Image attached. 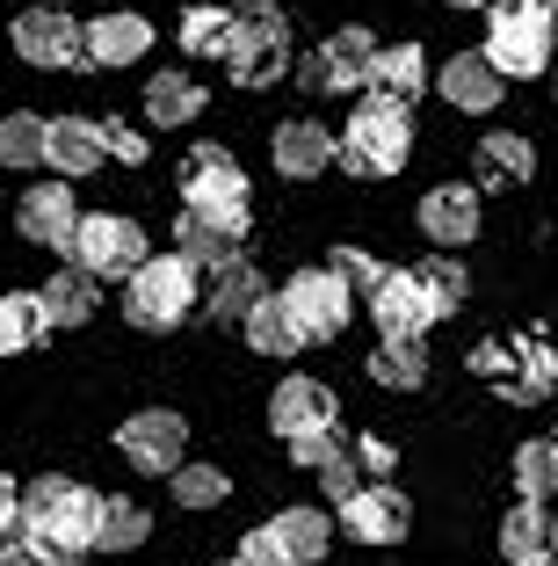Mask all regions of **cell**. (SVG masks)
<instances>
[{
    "label": "cell",
    "instance_id": "1",
    "mask_svg": "<svg viewBox=\"0 0 558 566\" xmlns=\"http://www.w3.org/2000/svg\"><path fill=\"white\" fill-rule=\"evenodd\" d=\"M95 486L66 480V472H44V480L22 486V545L44 552V559L73 566L95 552Z\"/></svg>",
    "mask_w": 558,
    "mask_h": 566
},
{
    "label": "cell",
    "instance_id": "2",
    "mask_svg": "<svg viewBox=\"0 0 558 566\" xmlns=\"http://www.w3.org/2000/svg\"><path fill=\"white\" fill-rule=\"evenodd\" d=\"M197 305H203V276H197L189 254H146L124 276V319L146 327V334H175Z\"/></svg>",
    "mask_w": 558,
    "mask_h": 566
},
{
    "label": "cell",
    "instance_id": "3",
    "mask_svg": "<svg viewBox=\"0 0 558 566\" xmlns=\"http://www.w3.org/2000/svg\"><path fill=\"white\" fill-rule=\"evenodd\" d=\"M407 160H413V109H399V102H362L341 124V138H334V167L362 175V182L399 175Z\"/></svg>",
    "mask_w": 558,
    "mask_h": 566
},
{
    "label": "cell",
    "instance_id": "4",
    "mask_svg": "<svg viewBox=\"0 0 558 566\" xmlns=\"http://www.w3.org/2000/svg\"><path fill=\"white\" fill-rule=\"evenodd\" d=\"M181 211H203L225 226V240L240 248L246 226H254V203H246V167L225 146H189L181 160Z\"/></svg>",
    "mask_w": 558,
    "mask_h": 566
},
{
    "label": "cell",
    "instance_id": "5",
    "mask_svg": "<svg viewBox=\"0 0 558 566\" xmlns=\"http://www.w3.org/2000/svg\"><path fill=\"white\" fill-rule=\"evenodd\" d=\"M486 66L501 73V81H537V73H551L558 66V36H551V22H537V15H523V8H493L486 15Z\"/></svg>",
    "mask_w": 558,
    "mask_h": 566
},
{
    "label": "cell",
    "instance_id": "6",
    "mask_svg": "<svg viewBox=\"0 0 558 566\" xmlns=\"http://www.w3.org/2000/svg\"><path fill=\"white\" fill-rule=\"evenodd\" d=\"M146 254H152L146 248V226L124 218V211H87L81 233H73V269L95 276V283H124Z\"/></svg>",
    "mask_w": 558,
    "mask_h": 566
},
{
    "label": "cell",
    "instance_id": "7",
    "mask_svg": "<svg viewBox=\"0 0 558 566\" xmlns=\"http://www.w3.org/2000/svg\"><path fill=\"white\" fill-rule=\"evenodd\" d=\"M8 36H15L22 66H44V73H81L87 66V22H73L66 8H22L8 22Z\"/></svg>",
    "mask_w": 558,
    "mask_h": 566
},
{
    "label": "cell",
    "instance_id": "8",
    "mask_svg": "<svg viewBox=\"0 0 558 566\" xmlns=\"http://www.w3.org/2000/svg\"><path fill=\"white\" fill-rule=\"evenodd\" d=\"M276 298H283V313L297 319L305 349H313V342H334V334H341L348 319H356V298H348V283L334 276L327 262H319V269H297V276L276 291Z\"/></svg>",
    "mask_w": 558,
    "mask_h": 566
},
{
    "label": "cell",
    "instance_id": "9",
    "mask_svg": "<svg viewBox=\"0 0 558 566\" xmlns=\"http://www.w3.org/2000/svg\"><path fill=\"white\" fill-rule=\"evenodd\" d=\"M116 450H124V465L146 472V480H175L181 450H189V421H181L175 407H138V415L116 429Z\"/></svg>",
    "mask_w": 558,
    "mask_h": 566
},
{
    "label": "cell",
    "instance_id": "10",
    "mask_svg": "<svg viewBox=\"0 0 558 566\" xmlns=\"http://www.w3.org/2000/svg\"><path fill=\"white\" fill-rule=\"evenodd\" d=\"M225 66H232V81H240V87H276L283 73H291V30H283L276 8H269V15H240V22H232Z\"/></svg>",
    "mask_w": 558,
    "mask_h": 566
},
{
    "label": "cell",
    "instance_id": "11",
    "mask_svg": "<svg viewBox=\"0 0 558 566\" xmlns=\"http://www.w3.org/2000/svg\"><path fill=\"white\" fill-rule=\"evenodd\" d=\"M81 197H73V182H36V189H22V203H15V226H22V240L30 248H51V254H73V233H81Z\"/></svg>",
    "mask_w": 558,
    "mask_h": 566
},
{
    "label": "cell",
    "instance_id": "12",
    "mask_svg": "<svg viewBox=\"0 0 558 566\" xmlns=\"http://www.w3.org/2000/svg\"><path fill=\"white\" fill-rule=\"evenodd\" d=\"M378 36L362 30V22H348V30H334L327 44L313 51V66H305V87L313 95H348V87H370V66H378Z\"/></svg>",
    "mask_w": 558,
    "mask_h": 566
},
{
    "label": "cell",
    "instance_id": "13",
    "mask_svg": "<svg viewBox=\"0 0 558 566\" xmlns=\"http://www.w3.org/2000/svg\"><path fill=\"white\" fill-rule=\"evenodd\" d=\"M362 313L378 319V342H421V334L435 327V305H428V291L413 283V269H385V283L362 298Z\"/></svg>",
    "mask_w": 558,
    "mask_h": 566
},
{
    "label": "cell",
    "instance_id": "14",
    "mask_svg": "<svg viewBox=\"0 0 558 566\" xmlns=\"http://www.w3.org/2000/svg\"><path fill=\"white\" fill-rule=\"evenodd\" d=\"M421 233H428V248H443V254H457V248H472L478 240V226H486V211H478V182H435L421 197Z\"/></svg>",
    "mask_w": 558,
    "mask_h": 566
},
{
    "label": "cell",
    "instance_id": "15",
    "mask_svg": "<svg viewBox=\"0 0 558 566\" xmlns=\"http://www.w3.org/2000/svg\"><path fill=\"white\" fill-rule=\"evenodd\" d=\"M341 421V400H334V385H319V378H283L276 392H269V429L283 436V443H297V436H319V429H334Z\"/></svg>",
    "mask_w": 558,
    "mask_h": 566
},
{
    "label": "cell",
    "instance_id": "16",
    "mask_svg": "<svg viewBox=\"0 0 558 566\" xmlns=\"http://www.w3.org/2000/svg\"><path fill=\"white\" fill-rule=\"evenodd\" d=\"M341 531L356 537V545H399V537L413 531V509L392 480H370L356 501H341Z\"/></svg>",
    "mask_w": 558,
    "mask_h": 566
},
{
    "label": "cell",
    "instance_id": "17",
    "mask_svg": "<svg viewBox=\"0 0 558 566\" xmlns=\"http://www.w3.org/2000/svg\"><path fill=\"white\" fill-rule=\"evenodd\" d=\"M435 87H443V102L464 109V117H493L508 102V81L486 66V51H450L443 66H435Z\"/></svg>",
    "mask_w": 558,
    "mask_h": 566
},
{
    "label": "cell",
    "instance_id": "18",
    "mask_svg": "<svg viewBox=\"0 0 558 566\" xmlns=\"http://www.w3.org/2000/svg\"><path fill=\"white\" fill-rule=\"evenodd\" d=\"M269 167H276L283 182H319V175L334 167V132L313 124V117L276 124V132H269Z\"/></svg>",
    "mask_w": 558,
    "mask_h": 566
},
{
    "label": "cell",
    "instance_id": "19",
    "mask_svg": "<svg viewBox=\"0 0 558 566\" xmlns=\"http://www.w3.org/2000/svg\"><path fill=\"white\" fill-rule=\"evenodd\" d=\"M102 160H109V146H102V124L95 117H51L44 167L59 175V182H81V175H95Z\"/></svg>",
    "mask_w": 558,
    "mask_h": 566
},
{
    "label": "cell",
    "instance_id": "20",
    "mask_svg": "<svg viewBox=\"0 0 558 566\" xmlns=\"http://www.w3.org/2000/svg\"><path fill=\"white\" fill-rule=\"evenodd\" d=\"M152 51V22L131 15V8H116V15H95L87 22V66H138Z\"/></svg>",
    "mask_w": 558,
    "mask_h": 566
},
{
    "label": "cell",
    "instance_id": "21",
    "mask_svg": "<svg viewBox=\"0 0 558 566\" xmlns=\"http://www.w3.org/2000/svg\"><path fill=\"white\" fill-rule=\"evenodd\" d=\"M472 160H478V189H523L537 175V146L523 132H486L472 138Z\"/></svg>",
    "mask_w": 558,
    "mask_h": 566
},
{
    "label": "cell",
    "instance_id": "22",
    "mask_svg": "<svg viewBox=\"0 0 558 566\" xmlns=\"http://www.w3.org/2000/svg\"><path fill=\"white\" fill-rule=\"evenodd\" d=\"M262 298H269V283H262V269L246 262V254L218 262V269H211V283H203V313H211V319H246Z\"/></svg>",
    "mask_w": 558,
    "mask_h": 566
},
{
    "label": "cell",
    "instance_id": "23",
    "mask_svg": "<svg viewBox=\"0 0 558 566\" xmlns=\"http://www.w3.org/2000/svg\"><path fill=\"white\" fill-rule=\"evenodd\" d=\"M551 545H558V516L544 501H515L508 516H501V552H508V566L551 559Z\"/></svg>",
    "mask_w": 558,
    "mask_h": 566
},
{
    "label": "cell",
    "instance_id": "24",
    "mask_svg": "<svg viewBox=\"0 0 558 566\" xmlns=\"http://www.w3.org/2000/svg\"><path fill=\"white\" fill-rule=\"evenodd\" d=\"M36 305H44L51 327H87V319L102 313V283H95V276H81V269L66 262V269H51V276H44Z\"/></svg>",
    "mask_w": 558,
    "mask_h": 566
},
{
    "label": "cell",
    "instance_id": "25",
    "mask_svg": "<svg viewBox=\"0 0 558 566\" xmlns=\"http://www.w3.org/2000/svg\"><path fill=\"white\" fill-rule=\"evenodd\" d=\"M421 87H428V51L421 44L378 51V66H370V102H399V109H413Z\"/></svg>",
    "mask_w": 558,
    "mask_h": 566
},
{
    "label": "cell",
    "instance_id": "26",
    "mask_svg": "<svg viewBox=\"0 0 558 566\" xmlns=\"http://www.w3.org/2000/svg\"><path fill=\"white\" fill-rule=\"evenodd\" d=\"M203 117V81L189 73H152L146 81V124L152 132H181V124Z\"/></svg>",
    "mask_w": 558,
    "mask_h": 566
},
{
    "label": "cell",
    "instance_id": "27",
    "mask_svg": "<svg viewBox=\"0 0 558 566\" xmlns=\"http://www.w3.org/2000/svg\"><path fill=\"white\" fill-rule=\"evenodd\" d=\"M146 537H152V516L138 501H124V494L95 501V552H138Z\"/></svg>",
    "mask_w": 558,
    "mask_h": 566
},
{
    "label": "cell",
    "instance_id": "28",
    "mask_svg": "<svg viewBox=\"0 0 558 566\" xmlns=\"http://www.w3.org/2000/svg\"><path fill=\"white\" fill-rule=\"evenodd\" d=\"M240 334H246V349H254V356H276V364L305 349V334H297V319L283 313V298H262L254 313L240 319Z\"/></svg>",
    "mask_w": 558,
    "mask_h": 566
},
{
    "label": "cell",
    "instance_id": "29",
    "mask_svg": "<svg viewBox=\"0 0 558 566\" xmlns=\"http://www.w3.org/2000/svg\"><path fill=\"white\" fill-rule=\"evenodd\" d=\"M44 334H51V319H44V305H36V291H0V356L36 349Z\"/></svg>",
    "mask_w": 558,
    "mask_h": 566
},
{
    "label": "cell",
    "instance_id": "30",
    "mask_svg": "<svg viewBox=\"0 0 558 566\" xmlns=\"http://www.w3.org/2000/svg\"><path fill=\"white\" fill-rule=\"evenodd\" d=\"M276 537L291 545V559H297V566H313V559H327V552H334V523H327V509H283V516H276Z\"/></svg>",
    "mask_w": 558,
    "mask_h": 566
},
{
    "label": "cell",
    "instance_id": "31",
    "mask_svg": "<svg viewBox=\"0 0 558 566\" xmlns=\"http://www.w3.org/2000/svg\"><path fill=\"white\" fill-rule=\"evenodd\" d=\"M370 378H378L385 392H421V385H428V349H421V342H378Z\"/></svg>",
    "mask_w": 558,
    "mask_h": 566
},
{
    "label": "cell",
    "instance_id": "32",
    "mask_svg": "<svg viewBox=\"0 0 558 566\" xmlns=\"http://www.w3.org/2000/svg\"><path fill=\"white\" fill-rule=\"evenodd\" d=\"M413 283L428 291V305H435V319H450L464 305V291H472V276H464L457 254H428V262H413Z\"/></svg>",
    "mask_w": 558,
    "mask_h": 566
},
{
    "label": "cell",
    "instance_id": "33",
    "mask_svg": "<svg viewBox=\"0 0 558 566\" xmlns=\"http://www.w3.org/2000/svg\"><path fill=\"white\" fill-rule=\"evenodd\" d=\"M175 254H189L197 269H218V262H232V240H225V226H218V218L181 211L175 218Z\"/></svg>",
    "mask_w": 558,
    "mask_h": 566
},
{
    "label": "cell",
    "instance_id": "34",
    "mask_svg": "<svg viewBox=\"0 0 558 566\" xmlns=\"http://www.w3.org/2000/svg\"><path fill=\"white\" fill-rule=\"evenodd\" d=\"M44 132H51V117L8 109L0 117V167H44Z\"/></svg>",
    "mask_w": 558,
    "mask_h": 566
},
{
    "label": "cell",
    "instance_id": "35",
    "mask_svg": "<svg viewBox=\"0 0 558 566\" xmlns=\"http://www.w3.org/2000/svg\"><path fill=\"white\" fill-rule=\"evenodd\" d=\"M232 22H240V15H225V8H211V0L189 8V15H181V51H189V59H225Z\"/></svg>",
    "mask_w": 558,
    "mask_h": 566
},
{
    "label": "cell",
    "instance_id": "36",
    "mask_svg": "<svg viewBox=\"0 0 558 566\" xmlns=\"http://www.w3.org/2000/svg\"><path fill=\"white\" fill-rule=\"evenodd\" d=\"M515 486H523V501H551L558 494V450L551 443H523L515 450Z\"/></svg>",
    "mask_w": 558,
    "mask_h": 566
},
{
    "label": "cell",
    "instance_id": "37",
    "mask_svg": "<svg viewBox=\"0 0 558 566\" xmlns=\"http://www.w3.org/2000/svg\"><path fill=\"white\" fill-rule=\"evenodd\" d=\"M327 269L348 283V298H370V291L385 283V262H378L370 248H334V254H327Z\"/></svg>",
    "mask_w": 558,
    "mask_h": 566
},
{
    "label": "cell",
    "instance_id": "38",
    "mask_svg": "<svg viewBox=\"0 0 558 566\" xmlns=\"http://www.w3.org/2000/svg\"><path fill=\"white\" fill-rule=\"evenodd\" d=\"M225 494H232V480L218 465H181L175 472V501H181V509H218Z\"/></svg>",
    "mask_w": 558,
    "mask_h": 566
},
{
    "label": "cell",
    "instance_id": "39",
    "mask_svg": "<svg viewBox=\"0 0 558 566\" xmlns=\"http://www.w3.org/2000/svg\"><path fill=\"white\" fill-rule=\"evenodd\" d=\"M232 566H297V559H291V545L276 537V523H262V531H246V537H240Z\"/></svg>",
    "mask_w": 558,
    "mask_h": 566
},
{
    "label": "cell",
    "instance_id": "40",
    "mask_svg": "<svg viewBox=\"0 0 558 566\" xmlns=\"http://www.w3.org/2000/svg\"><path fill=\"white\" fill-rule=\"evenodd\" d=\"M341 429H319V436H297V443H291V458H297V465H305V472H319V465H334V458H341Z\"/></svg>",
    "mask_w": 558,
    "mask_h": 566
},
{
    "label": "cell",
    "instance_id": "41",
    "mask_svg": "<svg viewBox=\"0 0 558 566\" xmlns=\"http://www.w3.org/2000/svg\"><path fill=\"white\" fill-rule=\"evenodd\" d=\"M102 146H109V160H124V167H146V132L138 124H102Z\"/></svg>",
    "mask_w": 558,
    "mask_h": 566
},
{
    "label": "cell",
    "instance_id": "42",
    "mask_svg": "<svg viewBox=\"0 0 558 566\" xmlns=\"http://www.w3.org/2000/svg\"><path fill=\"white\" fill-rule=\"evenodd\" d=\"M15 531H22V486L8 480V472H0V545H8Z\"/></svg>",
    "mask_w": 558,
    "mask_h": 566
},
{
    "label": "cell",
    "instance_id": "43",
    "mask_svg": "<svg viewBox=\"0 0 558 566\" xmlns=\"http://www.w3.org/2000/svg\"><path fill=\"white\" fill-rule=\"evenodd\" d=\"M356 465H362V480H385V472H392V443L362 436V443H356Z\"/></svg>",
    "mask_w": 558,
    "mask_h": 566
},
{
    "label": "cell",
    "instance_id": "44",
    "mask_svg": "<svg viewBox=\"0 0 558 566\" xmlns=\"http://www.w3.org/2000/svg\"><path fill=\"white\" fill-rule=\"evenodd\" d=\"M0 566H59V559H44V552H30V545L15 537V545H0Z\"/></svg>",
    "mask_w": 558,
    "mask_h": 566
},
{
    "label": "cell",
    "instance_id": "45",
    "mask_svg": "<svg viewBox=\"0 0 558 566\" xmlns=\"http://www.w3.org/2000/svg\"><path fill=\"white\" fill-rule=\"evenodd\" d=\"M211 8H225V15H269L276 0H211Z\"/></svg>",
    "mask_w": 558,
    "mask_h": 566
},
{
    "label": "cell",
    "instance_id": "46",
    "mask_svg": "<svg viewBox=\"0 0 558 566\" xmlns=\"http://www.w3.org/2000/svg\"><path fill=\"white\" fill-rule=\"evenodd\" d=\"M472 364H478V370L493 378V370H501V342H478V349H472Z\"/></svg>",
    "mask_w": 558,
    "mask_h": 566
},
{
    "label": "cell",
    "instance_id": "47",
    "mask_svg": "<svg viewBox=\"0 0 558 566\" xmlns=\"http://www.w3.org/2000/svg\"><path fill=\"white\" fill-rule=\"evenodd\" d=\"M523 15H537V22H558V0H523Z\"/></svg>",
    "mask_w": 558,
    "mask_h": 566
},
{
    "label": "cell",
    "instance_id": "48",
    "mask_svg": "<svg viewBox=\"0 0 558 566\" xmlns=\"http://www.w3.org/2000/svg\"><path fill=\"white\" fill-rule=\"evenodd\" d=\"M450 8H493V0H450Z\"/></svg>",
    "mask_w": 558,
    "mask_h": 566
},
{
    "label": "cell",
    "instance_id": "49",
    "mask_svg": "<svg viewBox=\"0 0 558 566\" xmlns=\"http://www.w3.org/2000/svg\"><path fill=\"white\" fill-rule=\"evenodd\" d=\"M551 102H558V66H551Z\"/></svg>",
    "mask_w": 558,
    "mask_h": 566
},
{
    "label": "cell",
    "instance_id": "50",
    "mask_svg": "<svg viewBox=\"0 0 558 566\" xmlns=\"http://www.w3.org/2000/svg\"><path fill=\"white\" fill-rule=\"evenodd\" d=\"M537 566H558V559H537Z\"/></svg>",
    "mask_w": 558,
    "mask_h": 566
},
{
    "label": "cell",
    "instance_id": "51",
    "mask_svg": "<svg viewBox=\"0 0 558 566\" xmlns=\"http://www.w3.org/2000/svg\"><path fill=\"white\" fill-rule=\"evenodd\" d=\"M551 356H558V342H551Z\"/></svg>",
    "mask_w": 558,
    "mask_h": 566
},
{
    "label": "cell",
    "instance_id": "52",
    "mask_svg": "<svg viewBox=\"0 0 558 566\" xmlns=\"http://www.w3.org/2000/svg\"><path fill=\"white\" fill-rule=\"evenodd\" d=\"M218 566H232V559H218Z\"/></svg>",
    "mask_w": 558,
    "mask_h": 566
},
{
    "label": "cell",
    "instance_id": "53",
    "mask_svg": "<svg viewBox=\"0 0 558 566\" xmlns=\"http://www.w3.org/2000/svg\"><path fill=\"white\" fill-rule=\"evenodd\" d=\"M551 450H558V436H551Z\"/></svg>",
    "mask_w": 558,
    "mask_h": 566
}]
</instances>
